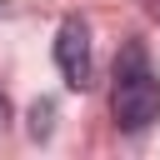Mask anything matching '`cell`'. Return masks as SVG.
<instances>
[{
    "label": "cell",
    "mask_w": 160,
    "mask_h": 160,
    "mask_svg": "<svg viewBox=\"0 0 160 160\" xmlns=\"http://www.w3.org/2000/svg\"><path fill=\"white\" fill-rule=\"evenodd\" d=\"M145 10H150V20H160V0H145Z\"/></svg>",
    "instance_id": "5"
},
{
    "label": "cell",
    "mask_w": 160,
    "mask_h": 160,
    "mask_svg": "<svg viewBox=\"0 0 160 160\" xmlns=\"http://www.w3.org/2000/svg\"><path fill=\"white\" fill-rule=\"evenodd\" d=\"M0 130H10V95L0 90Z\"/></svg>",
    "instance_id": "4"
},
{
    "label": "cell",
    "mask_w": 160,
    "mask_h": 160,
    "mask_svg": "<svg viewBox=\"0 0 160 160\" xmlns=\"http://www.w3.org/2000/svg\"><path fill=\"white\" fill-rule=\"evenodd\" d=\"M110 115L125 135H145L160 120V70L150 65V50L140 35H130L115 55V85H110Z\"/></svg>",
    "instance_id": "1"
},
{
    "label": "cell",
    "mask_w": 160,
    "mask_h": 160,
    "mask_svg": "<svg viewBox=\"0 0 160 160\" xmlns=\"http://www.w3.org/2000/svg\"><path fill=\"white\" fill-rule=\"evenodd\" d=\"M55 65H60V80L70 90H90L95 85V60H90V25L80 15H65L60 30H55Z\"/></svg>",
    "instance_id": "2"
},
{
    "label": "cell",
    "mask_w": 160,
    "mask_h": 160,
    "mask_svg": "<svg viewBox=\"0 0 160 160\" xmlns=\"http://www.w3.org/2000/svg\"><path fill=\"white\" fill-rule=\"evenodd\" d=\"M0 10H5V0H0Z\"/></svg>",
    "instance_id": "6"
},
{
    "label": "cell",
    "mask_w": 160,
    "mask_h": 160,
    "mask_svg": "<svg viewBox=\"0 0 160 160\" xmlns=\"http://www.w3.org/2000/svg\"><path fill=\"white\" fill-rule=\"evenodd\" d=\"M55 130V100H35L30 105V140H50Z\"/></svg>",
    "instance_id": "3"
}]
</instances>
